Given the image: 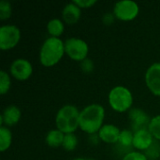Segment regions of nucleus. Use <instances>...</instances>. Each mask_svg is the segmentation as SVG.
<instances>
[{
  "label": "nucleus",
  "mask_w": 160,
  "mask_h": 160,
  "mask_svg": "<svg viewBox=\"0 0 160 160\" xmlns=\"http://www.w3.org/2000/svg\"><path fill=\"white\" fill-rule=\"evenodd\" d=\"M105 109L100 104H90L80 113V128L89 134H97L103 127Z\"/></svg>",
  "instance_id": "obj_1"
},
{
  "label": "nucleus",
  "mask_w": 160,
  "mask_h": 160,
  "mask_svg": "<svg viewBox=\"0 0 160 160\" xmlns=\"http://www.w3.org/2000/svg\"><path fill=\"white\" fill-rule=\"evenodd\" d=\"M65 53V42L60 38L50 37L45 39L40 48V64L46 68L52 67L62 59Z\"/></svg>",
  "instance_id": "obj_2"
},
{
  "label": "nucleus",
  "mask_w": 160,
  "mask_h": 160,
  "mask_svg": "<svg viewBox=\"0 0 160 160\" xmlns=\"http://www.w3.org/2000/svg\"><path fill=\"white\" fill-rule=\"evenodd\" d=\"M80 113L81 112L75 105H64L55 116L56 128L64 134L74 133L80 128Z\"/></svg>",
  "instance_id": "obj_3"
},
{
  "label": "nucleus",
  "mask_w": 160,
  "mask_h": 160,
  "mask_svg": "<svg viewBox=\"0 0 160 160\" xmlns=\"http://www.w3.org/2000/svg\"><path fill=\"white\" fill-rule=\"evenodd\" d=\"M108 101L113 111L117 112H126L132 107L133 95L128 87L118 85L110 91Z\"/></svg>",
  "instance_id": "obj_4"
},
{
  "label": "nucleus",
  "mask_w": 160,
  "mask_h": 160,
  "mask_svg": "<svg viewBox=\"0 0 160 160\" xmlns=\"http://www.w3.org/2000/svg\"><path fill=\"white\" fill-rule=\"evenodd\" d=\"M65 52L70 59L81 63L87 58L89 46L82 38H69L65 41Z\"/></svg>",
  "instance_id": "obj_5"
},
{
  "label": "nucleus",
  "mask_w": 160,
  "mask_h": 160,
  "mask_svg": "<svg viewBox=\"0 0 160 160\" xmlns=\"http://www.w3.org/2000/svg\"><path fill=\"white\" fill-rule=\"evenodd\" d=\"M21 39V31L14 24H4L0 27V49L8 51L17 46Z\"/></svg>",
  "instance_id": "obj_6"
},
{
  "label": "nucleus",
  "mask_w": 160,
  "mask_h": 160,
  "mask_svg": "<svg viewBox=\"0 0 160 160\" xmlns=\"http://www.w3.org/2000/svg\"><path fill=\"white\" fill-rule=\"evenodd\" d=\"M140 12L139 5L132 0H122L116 2L113 7V14L116 19L124 22L134 20Z\"/></svg>",
  "instance_id": "obj_7"
},
{
  "label": "nucleus",
  "mask_w": 160,
  "mask_h": 160,
  "mask_svg": "<svg viewBox=\"0 0 160 160\" xmlns=\"http://www.w3.org/2000/svg\"><path fill=\"white\" fill-rule=\"evenodd\" d=\"M9 71L14 79L18 81H26L32 76L33 67L27 59L18 58L11 63Z\"/></svg>",
  "instance_id": "obj_8"
},
{
  "label": "nucleus",
  "mask_w": 160,
  "mask_h": 160,
  "mask_svg": "<svg viewBox=\"0 0 160 160\" xmlns=\"http://www.w3.org/2000/svg\"><path fill=\"white\" fill-rule=\"evenodd\" d=\"M145 83L149 91L160 97V62L152 64L145 73Z\"/></svg>",
  "instance_id": "obj_9"
},
{
  "label": "nucleus",
  "mask_w": 160,
  "mask_h": 160,
  "mask_svg": "<svg viewBox=\"0 0 160 160\" xmlns=\"http://www.w3.org/2000/svg\"><path fill=\"white\" fill-rule=\"evenodd\" d=\"M128 116L131 122L133 132L138 131L140 129L148 128V125L150 123L151 118L142 109H139V108L131 109L128 112Z\"/></svg>",
  "instance_id": "obj_10"
},
{
  "label": "nucleus",
  "mask_w": 160,
  "mask_h": 160,
  "mask_svg": "<svg viewBox=\"0 0 160 160\" xmlns=\"http://www.w3.org/2000/svg\"><path fill=\"white\" fill-rule=\"evenodd\" d=\"M155 139L148 130V128L140 129L134 132L133 148L137 149L140 152H144L152 145Z\"/></svg>",
  "instance_id": "obj_11"
},
{
  "label": "nucleus",
  "mask_w": 160,
  "mask_h": 160,
  "mask_svg": "<svg viewBox=\"0 0 160 160\" xmlns=\"http://www.w3.org/2000/svg\"><path fill=\"white\" fill-rule=\"evenodd\" d=\"M22 117L21 110L15 105H9L5 108L0 116V126L7 128L17 125Z\"/></svg>",
  "instance_id": "obj_12"
},
{
  "label": "nucleus",
  "mask_w": 160,
  "mask_h": 160,
  "mask_svg": "<svg viewBox=\"0 0 160 160\" xmlns=\"http://www.w3.org/2000/svg\"><path fill=\"white\" fill-rule=\"evenodd\" d=\"M120 133L121 130L118 127L112 124H106L103 125L98 135L101 142L108 144H116L118 142Z\"/></svg>",
  "instance_id": "obj_13"
},
{
  "label": "nucleus",
  "mask_w": 160,
  "mask_h": 160,
  "mask_svg": "<svg viewBox=\"0 0 160 160\" xmlns=\"http://www.w3.org/2000/svg\"><path fill=\"white\" fill-rule=\"evenodd\" d=\"M82 8H80L75 3L70 2L67 4L62 11V18L68 24H75L81 18Z\"/></svg>",
  "instance_id": "obj_14"
},
{
  "label": "nucleus",
  "mask_w": 160,
  "mask_h": 160,
  "mask_svg": "<svg viewBox=\"0 0 160 160\" xmlns=\"http://www.w3.org/2000/svg\"><path fill=\"white\" fill-rule=\"evenodd\" d=\"M65 134L60 131L59 129H52L50 130L45 138V142L48 146L52 148H57L59 146H62L63 141H64Z\"/></svg>",
  "instance_id": "obj_15"
},
{
  "label": "nucleus",
  "mask_w": 160,
  "mask_h": 160,
  "mask_svg": "<svg viewBox=\"0 0 160 160\" xmlns=\"http://www.w3.org/2000/svg\"><path fill=\"white\" fill-rule=\"evenodd\" d=\"M47 30L51 37L59 38L64 33V30H65L64 22L58 18L52 19L47 23Z\"/></svg>",
  "instance_id": "obj_16"
},
{
  "label": "nucleus",
  "mask_w": 160,
  "mask_h": 160,
  "mask_svg": "<svg viewBox=\"0 0 160 160\" xmlns=\"http://www.w3.org/2000/svg\"><path fill=\"white\" fill-rule=\"evenodd\" d=\"M133 139H134V132L129 129H124L121 130L119 140L116 144L121 148H125V149L128 148L130 151H133L131 150L133 148Z\"/></svg>",
  "instance_id": "obj_17"
},
{
  "label": "nucleus",
  "mask_w": 160,
  "mask_h": 160,
  "mask_svg": "<svg viewBox=\"0 0 160 160\" xmlns=\"http://www.w3.org/2000/svg\"><path fill=\"white\" fill-rule=\"evenodd\" d=\"M12 133L10 129L5 126H0V151L6 152L11 145Z\"/></svg>",
  "instance_id": "obj_18"
},
{
  "label": "nucleus",
  "mask_w": 160,
  "mask_h": 160,
  "mask_svg": "<svg viewBox=\"0 0 160 160\" xmlns=\"http://www.w3.org/2000/svg\"><path fill=\"white\" fill-rule=\"evenodd\" d=\"M78 138L74 133H68V134H65L64 137V141H63V144L62 147L68 152H71L73 150H75V148L78 146Z\"/></svg>",
  "instance_id": "obj_19"
},
{
  "label": "nucleus",
  "mask_w": 160,
  "mask_h": 160,
  "mask_svg": "<svg viewBox=\"0 0 160 160\" xmlns=\"http://www.w3.org/2000/svg\"><path fill=\"white\" fill-rule=\"evenodd\" d=\"M148 130L152 134L155 140L160 142V114L151 118L148 125Z\"/></svg>",
  "instance_id": "obj_20"
},
{
  "label": "nucleus",
  "mask_w": 160,
  "mask_h": 160,
  "mask_svg": "<svg viewBox=\"0 0 160 160\" xmlns=\"http://www.w3.org/2000/svg\"><path fill=\"white\" fill-rule=\"evenodd\" d=\"M11 86V81H10V77L8 74V72L1 70L0 71V94L6 95Z\"/></svg>",
  "instance_id": "obj_21"
},
{
  "label": "nucleus",
  "mask_w": 160,
  "mask_h": 160,
  "mask_svg": "<svg viewBox=\"0 0 160 160\" xmlns=\"http://www.w3.org/2000/svg\"><path fill=\"white\" fill-rule=\"evenodd\" d=\"M144 155L148 160H157L160 157V142L159 141L155 140L152 145L144 151Z\"/></svg>",
  "instance_id": "obj_22"
},
{
  "label": "nucleus",
  "mask_w": 160,
  "mask_h": 160,
  "mask_svg": "<svg viewBox=\"0 0 160 160\" xmlns=\"http://www.w3.org/2000/svg\"><path fill=\"white\" fill-rule=\"evenodd\" d=\"M12 13V8L10 2L7 0L0 1V20L5 21L10 18Z\"/></svg>",
  "instance_id": "obj_23"
},
{
  "label": "nucleus",
  "mask_w": 160,
  "mask_h": 160,
  "mask_svg": "<svg viewBox=\"0 0 160 160\" xmlns=\"http://www.w3.org/2000/svg\"><path fill=\"white\" fill-rule=\"evenodd\" d=\"M122 160H148L144 153L140 151H132L126 154Z\"/></svg>",
  "instance_id": "obj_24"
},
{
  "label": "nucleus",
  "mask_w": 160,
  "mask_h": 160,
  "mask_svg": "<svg viewBox=\"0 0 160 160\" xmlns=\"http://www.w3.org/2000/svg\"><path fill=\"white\" fill-rule=\"evenodd\" d=\"M80 67H81V69L84 73H91L94 70V68H95L94 62L92 61V59H90L88 57L80 63Z\"/></svg>",
  "instance_id": "obj_25"
},
{
  "label": "nucleus",
  "mask_w": 160,
  "mask_h": 160,
  "mask_svg": "<svg viewBox=\"0 0 160 160\" xmlns=\"http://www.w3.org/2000/svg\"><path fill=\"white\" fill-rule=\"evenodd\" d=\"M72 2L75 3L80 8H92L95 4H97V0H73Z\"/></svg>",
  "instance_id": "obj_26"
},
{
  "label": "nucleus",
  "mask_w": 160,
  "mask_h": 160,
  "mask_svg": "<svg viewBox=\"0 0 160 160\" xmlns=\"http://www.w3.org/2000/svg\"><path fill=\"white\" fill-rule=\"evenodd\" d=\"M114 14L113 12L111 13V12H108V13H105L102 17V22H104V24L106 25H111L112 23H113V21H114Z\"/></svg>",
  "instance_id": "obj_27"
},
{
  "label": "nucleus",
  "mask_w": 160,
  "mask_h": 160,
  "mask_svg": "<svg viewBox=\"0 0 160 160\" xmlns=\"http://www.w3.org/2000/svg\"><path fill=\"white\" fill-rule=\"evenodd\" d=\"M73 160H87V159H85V158H75V159H73Z\"/></svg>",
  "instance_id": "obj_28"
},
{
  "label": "nucleus",
  "mask_w": 160,
  "mask_h": 160,
  "mask_svg": "<svg viewBox=\"0 0 160 160\" xmlns=\"http://www.w3.org/2000/svg\"><path fill=\"white\" fill-rule=\"evenodd\" d=\"M87 160H94V159H87Z\"/></svg>",
  "instance_id": "obj_29"
}]
</instances>
